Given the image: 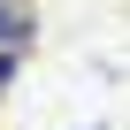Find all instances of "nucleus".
I'll return each instance as SVG.
<instances>
[{"instance_id":"f257e3e1","label":"nucleus","mask_w":130,"mask_h":130,"mask_svg":"<svg viewBox=\"0 0 130 130\" xmlns=\"http://www.w3.org/2000/svg\"><path fill=\"white\" fill-rule=\"evenodd\" d=\"M31 38V8H23V0H0V54H15Z\"/></svg>"},{"instance_id":"f03ea898","label":"nucleus","mask_w":130,"mask_h":130,"mask_svg":"<svg viewBox=\"0 0 130 130\" xmlns=\"http://www.w3.org/2000/svg\"><path fill=\"white\" fill-rule=\"evenodd\" d=\"M8 77H15V54H0V84H8Z\"/></svg>"}]
</instances>
